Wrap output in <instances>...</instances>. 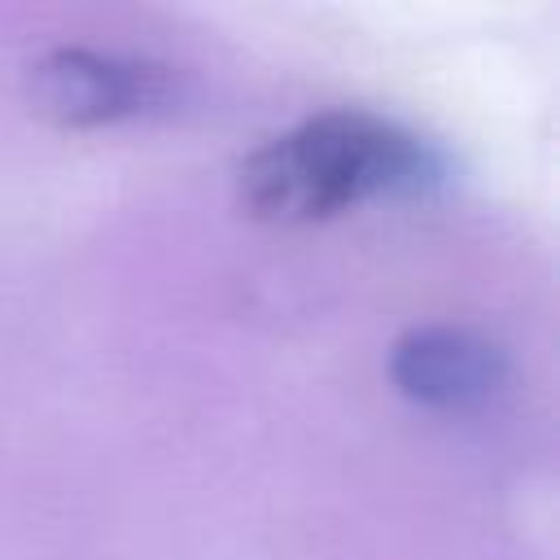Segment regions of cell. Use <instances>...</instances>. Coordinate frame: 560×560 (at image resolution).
Wrapping results in <instances>:
<instances>
[{
  "label": "cell",
  "mask_w": 560,
  "mask_h": 560,
  "mask_svg": "<svg viewBox=\"0 0 560 560\" xmlns=\"http://www.w3.org/2000/svg\"><path fill=\"white\" fill-rule=\"evenodd\" d=\"M438 175L433 149L372 109H324L249 149L236 197L262 223H319L363 201L416 192Z\"/></svg>",
  "instance_id": "1"
},
{
  "label": "cell",
  "mask_w": 560,
  "mask_h": 560,
  "mask_svg": "<svg viewBox=\"0 0 560 560\" xmlns=\"http://www.w3.org/2000/svg\"><path fill=\"white\" fill-rule=\"evenodd\" d=\"M175 79L162 61L101 48H48L26 66V105L52 127H105L166 105Z\"/></svg>",
  "instance_id": "2"
},
{
  "label": "cell",
  "mask_w": 560,
  "mask_h": 560,
  "mask_svg": "<svg viewBox=\"0 0 560 560\" xmlns=\"http://www.w3.org/2000/svg\"><path fill=\"white\" fill-rule=\"evenodd\" d=\"M503 350L468 324H416L389 350V381L433 411L481 407L503 381Z\"/></svg>",
  "instance_id": "3"
}]
</instances>
